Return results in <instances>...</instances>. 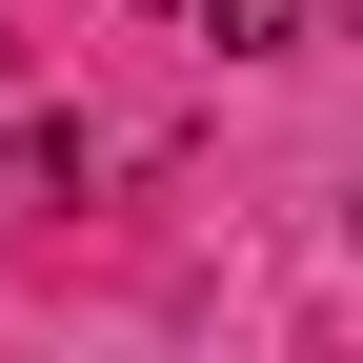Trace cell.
I'll use <instances>...</instances> for the list:
<instances>
[{
  "label": "cell",
  "instance_id": "cell-1",
  "mask_svg": "<svg viewBox=\"0 0 363 363\" xmlns=\"http://www.w3.org/2000/svg\"><path fill=\"white\" fill-rule=\"evenodd\" d=\"M182 21H202L222 61H283V40H303V0H182Z\"/></svg>",
  "mask_w": 363,
  "mask_h": 363
}]
</instances>
